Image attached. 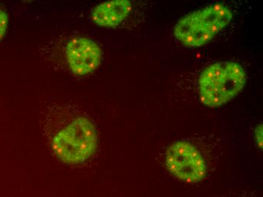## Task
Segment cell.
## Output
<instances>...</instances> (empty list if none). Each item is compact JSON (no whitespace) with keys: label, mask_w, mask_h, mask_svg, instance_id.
Segmentation results:
<instances>
[{"label":"cell","mask_w":263,"mask_h":197,"mask_svg":"<svg viewBox=\"0 0 263 197\" xmlns=\"http://www.w3.org/2000/svg\"><path fill=\"white\" fill-rule=\"evenodd\" d=\"M247 82L245 68L235 62H216L205 68L198 80L200 101L217 108L235 98Z\"/></svg>","instance_id":"obj_1"},{"label":"cell","mask_w":263,"mask_h":197,"mask_svg":"<svg viewBox=\"0 0 263 197\" xmlns=\"http://www.w3.org/2000/svg\"><path fill=\"white\" fill-rule=\"evenodd\" d=\"M51 145L61 161L70 165L81 164L96 153L97 131L86 117H73L53 134Z\"/></svg>","instance_id":"obj_2"},{"label":"cell","mask_w":263,"mask_h":197,"mask_svg":"<svg viewBox=\"0 0 263 197\" xmlns=\"http://www.w3.org/2000/svg\"><path fill=\"white\" fill-rule=\"evenodd\" d=\"M232 11L223 4H213L184 16L175 25L173 33L179 43L197 48L211 41L232 22Z\"/></svg>","instance_id":"obj_3"},{"label":"cell","mask_w":263,"mask_h":197,"mask_svg":"<svg viewBox=\"0 0 263 197\" xmlns=\"http://www.w3.org/2000/svg\"><path fill=\"white\" fill-rule=\"evenodd\" d=\"M166 165L175 177L187 184L201 182L208 171L200 152L186 141L175 142L167 149Z\"/></svg>","instance_id":"obj_4"},{"label":"cell","mask_w":263,"mask_h":197,"mask_svg":"<svg viewBox=\"0 0 263 197\" xmlns=\"http://www.w3.org/2000/svg\"><path fill=\"white\" fill-rule=\"evenodd\" d=\"M102 50L92 40L76 37L66 46V59L69 68L74 75H89L95 71L102 62Z\"/></svg>","instance_id":"obj_5"},{"label":"cell","mask_w":263,"mask_h":197,"mask_svg":"<svg viewBox=\"0 0 263 197\" xmlns=\"http://www.w3.org/2000/svg\"><path fill=\"white\" fill-rule=\"evenodd\" d=\"M133 5L129 0H110L101 3L92 10V21L103 28H115L130 14Z\"/></svg>","instance_id":"obj_6"},{"label":"cell","mask_w":263,"mask_h":197,"mask_svg":"<svg viewBox=\"0 0 263 197\" xmlns=\"http://www.w3.org/2000/svg\"><path fill=\"white\" fill-rule=\"evenodd\" d=\"M8 23H9V19H8L7 14L0 9V41L3 39L6 33Z\"/></svg>","instance_id":"obj_7"},{"label":"cell","mask_w":263,"mask_h":197,"mask_svg":"<svg viewBox=\"0 0 263 197\" xmlns=\"http://www.w3.org/2000/svg\"><path fill=\"white\" fill-rule=\"evenodd\" d=\"M262 124H259L255 129L254 135L258 147L262 149Z\"/></svg>","instance_id":"obj_8"}]
</instances>
